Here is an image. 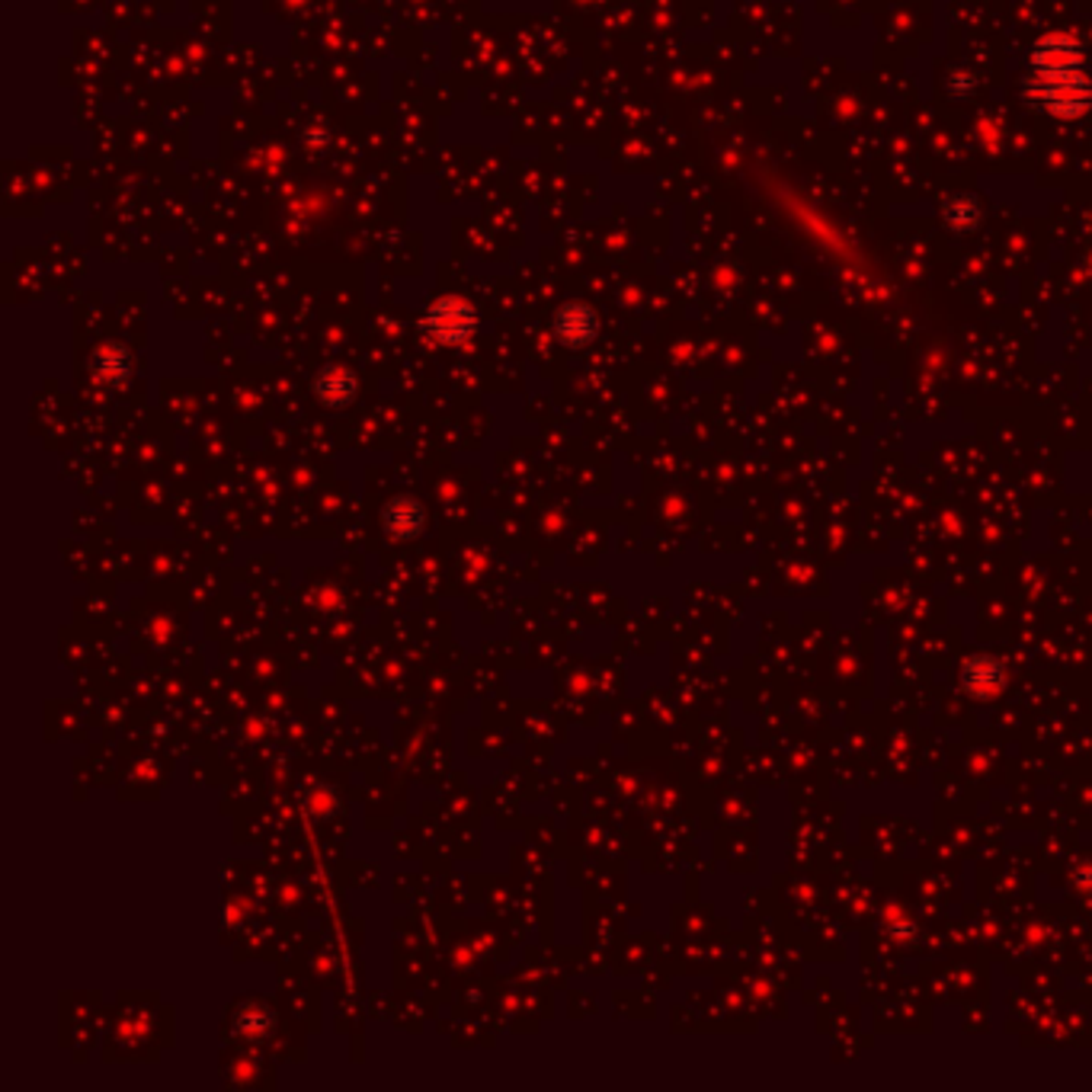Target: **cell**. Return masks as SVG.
<instances>
[{
  "label": "cell",
  "mask_w": 1092,
  "mask_h": 1092,
  "mask_svg": "<svg viewBox=\"0 0 1092 1092\" xmlns=\"http://www.w3.org/2000/svg\"><path fill=\"white\" fill-rule=\"evenodd\" d=\"M965 676H967V686L970 689H990V686H997L1000 682V664H993V660H970L967 664V670H965Z\"/></svg>",
  "instance_id": "7"
},
{
  "label": "cell",
  "mask_w": 1092,
  "mask_h": 1092,
  "mask_svg": "<svg viewBox=\"0 0 1092 1092\" xmlns=\"http://www.w3.org/2000/svg\"><path fill=\"white\" fill-rule=\"evenodd\" d=\"M238 1025H241V1032H251V1035L256 1032V1035H260V1032L269 1025V1015L253 1009V1012H248V1015H241V1019H238Z\"/></svg>",
  "instance_id": "8"
},
{
  "label": "cell",
  "mask_w": 1092,
  "mask_h": 1092,
  "mask_svg": "<svg viewBox=\"0 0 1092 1092\" xmlns=\"http://www.w3.org/2000/svg\"><path fill=\"white\" fill-rule=\"evenodd\" d=\"M945 218H949V225H952V228H958V231H970V228H977V221H980V209H977L970 199L958 196V199H952V203H949Z\"/></svg>",
  "instance_id": "6"
},
{
  "label": "cell",
  "mask_w": 1092,
  "mask_h": 1092,
  "mask_svg": "<svg viewBox=\"0 0 1092 1092\" xmlns=\"http://www.w3.org/2000/svg\"><path fill=\"white\" fill-rule=\"evenodd\" d=\"M314 394L327 407H346L356 398V379L346 369H324L314 381Z\"/></svg>",
  "instance_id": "5"
},
{
  "label": "cell",
  "mask_w": 1092,
  "mask_h": 1092,
  "mask_svg": "<svg viewBox=\"0 0 1092 1092\" xmlns=\"http://www.w3.org/2000/svg\"><path fill=\"white\" fill-rule=\"evenodd\" d=\"M1028 100L1057 119H1077L1092 106V81L1083 48L1073 36L1054 33L1032 51V71L1025 78Z\"/></svg>",
  "instance_id": "1"
},
{
  "label": "cell",
  "mask_w": 1092,
  "mask_h": 1092,
  "mask_svg": "<svg viewBox=\"0 0 1092 1092\" xmlns=\"http://www.w3.org/2000/svg\"><path fill=\"white\" fill-rule=\"evenodd\" d=\"M381 522L394 539H417L426 526V509L417 497H394L381 509Z\"/></svg>",
  "instance_id": "4"
},
{
  "label": "cell",
  "mask_w": 1092,
  "mask_h": 1092,
  "mask_svg": "<svg viewBox=\"0 0 1092 1092\" xmlns=\"http://www.w3.org/2000/svg\"><path fill=\"white\" fill-rule=\"evenodd\" d=\"M596 334H599V318L589 304H564L554 314V336L571 349L593 343Z\"/></svg>",
  "instance_id": "3"
},
{
  "label": "cell",
  "mask_w": 1092,
  "mask_h": 1092,
  "mask_svg": "<svg viewBox=\"0 0 1092 1092\" xmlns=\"http://www.w3.org/2000/svg\"><path fill=\"white\" fill-rule=\"evenodd\" d=\"M423 331L429 340L446 343V346H459L464 340H471V334L478 331V311L462 301V298H439L426 318H423Z\"/></svg>",
  "instance_id": "2"
}]
</instances>
